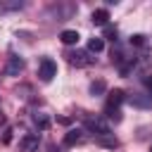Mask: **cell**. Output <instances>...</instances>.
I'll return each mask as SVG.
<instances>
[{
	"mask_svg": "<svg viewBox=\"0 0 152 152\" xmlns=\"http://www.w3.org/2000/svg\"><path fill=\"white\" fill-rule=\"evenodd\" d=\"M12 133H14V131L7 126V128H5V133H2V142H5V145H7V142H12Z\"/></svg>",
	"mask_w": 152,
	"mask_h": 152,
	"instance_id": "cell-18",
	"label": "cell"
},
{
	"mask_svg": "<svg viewBox=\"0 0 152 152\" xmlns=\"http://www.w3.org/2000/svg\"><path fill=\"white\" fill-rule=\"evenodd\" d=\"M126 100H128V104H133L138 109H150L152 107V95H147V93H133Z\"/></svg>",
	"mask_w": 152,
	"mask_h": 152,
	"instance_id": "cell-5",
	"label": "cell"
},
{
	"mask_svg": "<svg viewBox=\"0 0 152 152\" xmlns=\"http://www.w3.org/2000/svg\"><path fill=\"white\" fill-rule=\"evenodd\" d=\"M0 126H5V114H2V109H0Z\"/></svg>",
	"mask_w": 152,
	"mask_h": 152,
	"instance_id": "cell-21",
	"label": "cell"
},
{
	"mask_svg": "<svg viewBox=\"0 0 152 152\" xmlns=\"http://www.w3.org/2000/svg\"><path fill=\"white\" fill-rule=\"evenodd\" d=\"M83 119H86V128L93 133V138H97V135H104V133H112V131H109V124H107L102 116H93V114H86Z\"/></svg>",
	"mask_w": 152,
	"mask_h": 152,
	"instance_id": "cell-1",
	"label": "cell"
},
{
	"mask_svg": "<svg viewBox=\"0 0 152 152\" xmlns=\"http://www.w3.org/2000/svg\"><path fill=\"white\" fill-rule=\"evenodd\" d=\"M50 152H55V150H52V147H50Z\"/></svg>",
	"mask_w": 152,
	"mask_h": 152,
	"instance_id": "cell-23",
	"label": "cell"
},
{
	"mask_svg": "<svg viewBox=\"0 0 152 152\" xmlns=\"http://www.w3.org/2000/svg\"><path fill=\"white\" fill-rule=\"evenodd\" d=\"M21 71H24V59L17 57V55H12V57L7 59V64H5V74H7V76H19Z\"/></svg>",
	"mask_w": 152,
	"mask_h": 152,
	"instance_id": "cell-6",
	"label": "cell"
},
{
	"mask_svg": "<svg viewBox=\"0 0 152 152\" xmlns=\"http://www.w3.org/2000/svg\"><path fill=\"white\" fill-rule=\"evenodd\" d=\"M102 48H104V40H102V38L95 36V38L88 40V52H90V55H93V52H102Z\"/></svg>",
	"mask_w": 152,
	"mask_h": 152,
	"instance_id": "cell-14",
	"label": "cell"
},
{
	"mask_svg": "<svg viewBox=\"0 0 152 152\" xmlns=\"http://www.w3.org/2000/svg\"><path fill=\"white\" fill-rule=\"evenodd\" d=\"M107 19H109V12H107L104 7L93 10V14H90V21H93L95 26H107Z\"/></svg>",
	"mask_w": 152,
	"mask_h": 152,
	"instance_id": "cell-10",
	"label": "cell"
},
{
	"mask_svg": "<svg viewBox=\"0 0 152 152\" xmlns=\"http://www.w3.org/2000/svg\"><path fill=\"white\" fill-rule=\"evenodd\" d=\"M90 93H93V95H102V93H107L104 81H100V78H97V81H93V83H90Z\"/></svg>",
	"mask_w": 152,
	"mask_h": 152,
	"instance_id": "cell-15",
	"label": "cell"
},
{
	"mask_svg": "<svg viewBox=\"0 0 152 152\" xmlns=\"http://www.w3.org/2000/svg\"><path fill=\"white\" fill-rule=\"evenodd\" d=\"M33 124L38 126V131H48V128H50V116L43 114V112H36V114H33Z\"/></svg>",
	"mask_w": 152,
	"mask_h": 152,
	"instance_id": "cell-12",
	"label": "cell"
},
{
	"mask_svg": "<svg viewBox=\"0 0 152 152\" xmlns=\"http://www.w3.org/2000/svg\"><path fill=\"white\" fill-rule=\"evenodd\" d=\"M104 38H109V40H116V28L107 26V28H104Z\"/></svg>",
	"mask_w": 152,
	"mask_h": 152,
	"instance_id": "cell-17",
	"label": "cell"
},
{
	"mask_svg": "<svg viewBox=\"0 0 152 152\" xmlns=\"http://www.w3.org/2000/svg\"><path fill=\"white\" fill-rule=\"evenodd\" d=\"M135 66H140L142 71H147V69L152 66V52H150V50H145L140 57H135Z\"/></svg>",
	"mask_w": 152,
	"mask_h": 152,
	"instance_id": "cell-13",
	"label": "cell"
},
{
	"mask_svg": "<svg viewBox=\"0 0 152 152\" xmlns=\"http://www.w3.org/2000/svg\"><path fill=\"white\" fill-rule=\"evenodd\" d=\"M66 62L71 66H90L95 62V57L88 50H74V52H66Z\"/></svg>",
	"mask_w": 152,
	"mask_h": 152,
	"instance_id": "cell-2",
	"label": "cell"
},
{
	"mask_svg": "<svg viewBox=\"0 0 152 152\" xmlns=\"http://www.w3.org/2000/svg\"><path fill=\"white\" fill-rule=\"evenodd\" d=\"M38 145H40L38 133H26V135L21 138V142H19L21 152H36V150H38Z\"/></svg>",
	"mask_w": 152,
	"mask_h": 152,
	"instance_id": "cell-7",
	"label": "cell"
},
{
	"mask_svg": "<svg viewBox=\"0 0 152 152\" xmlns=\"http://www.w3.org/2000/svg\"><path fill=\"white\" fill-rule=\"evenodd\" d=\"M126 100V95H124V90H112V93H107V104H104V112H116L119 107H121V102Z\"/></svg>",
	"mask_w": 152,
	"mask_h": 152,
	"instance_id": "cell-4",
	"label": "cell"
},
{
	"mask_svg": "<svg viewBox=\"0 0 152 152\" xmlns=\"http://www.w3.org/2000/svg\"><path fill=\"white\" fill-rule=\"evenodd\" d=\"M78 31H74V28H64L62 33H59V40L64 43V45H76L78 43Z\"/></svg>",
	"mask_w": 152,
	"mask_h": 152,
	"instance_id": "cell-11",
	"label": "cell"
},
{
	"mask_svg": "<svg viewBox=\"0 0 152 152\" xmlns=\"http://www.w3.org/2000/svg\"><path fill=\"white\" fill-rule=\"evenodd\" d=\"M95 142H97V145H102V147H107V150H116V147H119V140L114 138V133L97 135V138H95Z\"/></svg>",
	"mask_w": 152,
	"mask_h": 152,
	"instance_id": "cell-9",
	"label": "cell"
},
{
	"mask_svg": "<svg viewBox=\"0 0 152 152\" xmlns=\"http://www.w3.org/2000/svg\"><path fill=\"white\" fill-rule=\"evenodd\" d=\"M83 140V133L78 131V128H69L66 133H64V145L66 147H74V145H78Z\"/></svg>",
	"mask_w": 152,
	"mask_h": 152,
	"instance_id": "cell-8",
	"label": "cell"
},
{
	"mask_svg": "<svg viewBox=\"0 0 152 152\" xmlns=\"http://www.w3.org/2000/svg\"><path fill=\"white\" fill-rule=\"evenodd\" d=\"M150 152H152V145H150Z\"/></svg>",
	"mask_w": 152,
	"mask_h": 152,
	"instance_id": "cell-22",
	"label": "cell"
},
{
	"mask_svg": "<svg viewBox=\"0 0 152 152\" xmlns=\"http://www.w3.org/2000/svg\"><path fill=\"white\" fill-rule=\"evenodd\" d=\"M131 45H145V36H142V33L131 36Z\"/></svg>",
	"mask_w": 152,
	"mask_h": 152,
	"instance_id": "cell-16",
	"label": "cell"
},
{
	"mask_svg": "<svg viewBox=\"0 0 152 152\" xmlns=\"http://www.w3.org/2000/svg\"><path fill=\"white\" fill-rule=\"evenodd\" d=\"M55 74H57V64H55L50 57H43L40 64H38V76H40V81H43V83H50V81L55 78Z\"/></svg>",
	"mask_w": 152,
	"mask_h": 152,
	"instance_id": "cell-3",
	"label": "cell"
},
{
	"mask_svg": "<svg viewBox=\"0 0 152 152\" xmlns=\"http://www.w3.org/2000/svg\"><path fill=\"white\" fill-rule=\"evenodd\" d=\"M145 83H147V88H150V95H152V78H145Z\"/></svg>",
	"mask_w": 152,
	"mask_h": 152,
	"instance_id": "cell-20",
	"label": "cell"
},
{
	"mask_svg": "<svg viewBox=\"0 0 152 152\" xmlns=\"http://www.w3.org/2000/svg\"><path fill=\"white\" fill-rule=\"evenodd\" d=\"M7 10H17V7H24V2H5Z\"/></svg>",
	"mask_w": 152,
	"mask_h": 152,
	"instance_id": "cell-19",
	"label": "cell"
}]
</instances>
